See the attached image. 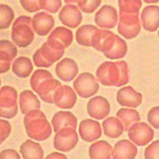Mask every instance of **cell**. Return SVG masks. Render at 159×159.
I'll return each instance as SVG.
<instances>
[{
  "instance_id": "cell-30",
  "label": "cell",
  "mask_w": 159,
  "mask_h": 159,
  "mask_svg": "<svg viewBox=\"0 0 159 159\" xmlns=\"http://www.w3.org/2000/svg\"><path fill=\"white\" fill-rule=\"evenodd\" d=\"M116 117L123 124L124 131H127L130 126L140 120L139 112L134 109L121 108L116 112Z\"/></svg>"
},
{
  "instance_id": "cell-24",
  "label": "cell",
  "mask_w": 159,
  "mask_h": 159,
  "mask_svg": "<svg viewBox=\"0 0 159 159\" xmlns=\"http://www.w3.org/2000/svg\"><path fill=\"white\" fill-rule=\"evenodd\" d=\"M51 122L53 131L56 133L59 130L66 127L76 129L78 120L70 111H60L53 116Z\"/></svg>"
},
{
  "instance_id": "cell-29",
  "label": "cell",
  "mask_w": 159,
  "mask_h": 159,
  "mask_svg": "<svg viewBox=\"0 0 159 159\" xmlns=\"http://www.w3.org/2000/svg\"><path fill=\"white\" fill-rule=\"evenodd\" d=\"M32 60L26 57H19L12 63V71L17 76L21 78H27L33 70Z\"/></svg>"
},
{
  "instance_id": "cell-27",
  "label": "cell",
  "mask_w": 159,
  "mask_h": 159,
  "mask_svg": "<svg viewBox=\"0 0 159 159\" xmlns=\"http://www.w3.org/2000/svg\"><path fill=\"white\" fill-rule=\"evenodd\" d=\"M19 152L23 159H43L44 155L40 144L30 139L25 140L21 144Z\"/></svg>"
},
{
  "instance_id": "cell-25",
  "label": "cell",
  "mask_w": 159,
  "mask_h": 159,
  "mask_svg": "<svg viewBox=\"0 0 159 159\" xmlns=\"http://www.w3.org/2000/svg\"><path fill=\"white\" fill-rule=\"evenodd\" d=\"M41 103L37 96L31 90L26 89L20 93L19 107L23 114H26L32 110L39 109Z\"/></svg>"
},
{
  "instance_id": "cell-40",
  "label": "cell",
  "mask_w": 159,
  "mask_h": 159,
  "mask_svg": "<svg viewBox=\"0 0 159 159\" xmlns=\"http://www.w3.org/2000/svg\"><path fill=\"white\" fill-rule=\"evenodd\" d=\"M0 159H21V158L16 150L7 148L0 152Z\"/></svg>"
},
{
  "instance_id": "cell-37",
  "label": "cell",
  "mask_w": 159,
  "mask_h": 159,
  "mask_svg": "<svg viewBox=\"0 0 159 159\" xmlns=\"http://www.w3.org/2000/svg\"><path fill=\"white\" fill-rule=\"evenodd\" d=\"M23 9L29 12H35L41 9V0H19Z\"/></svg>"
},
{
  "instance_id": "cell-23",
  "label": "cell",
  "mask_w": 159,
  "mask_h": 159,
  "mask_svg": "<svg viewBox=\"0 0 159 159\" xmlns=\"http://www.w3.org/2000/svg\"><path fill=\"white\" fill-rule=\"evenodd\" d=\"M137 148L127 139H122L116 142L112 150V159H135L137 155Z\"/></svg>"
},
{
  "instance_id": "cell-35",
  "label": "cell",
  "mask_w": 159,
  "mask_h": 159,
  "mask_svg": "<svg viewBox=\"0 0 159 159\" xmlns=\"http://www.w3.org/2000/svg\"><path fill=\"white\" fill-rule=\"evenodd\" d=\"M145 159H159V140L149 144L144 151Z\"/></svg>"
},
{
  "instance_id": "cell-10",
  "label": "cell",
  "mask_w": 159,
  "mask_h": 159,
  "mask_svg": "<svg viewBox=\"0 0 159 159\" xmlns=\"http://www.w3.org/2000/svg\"><path fill=\"white\" fill-rule=\"evenodd\" d=\"M128 137L134 144L145 146L148 144L154 137V131L146 122H136L127 130Z\"/></svg>"
},
{
  "instance_id": "cell-26",
  "label": "cell",
  "mask_w": 159,
  "mask_h": 159,
  "mask_svg": "<svg viewBox=\"0 0 159 159\" xmlns=\"http://www.w3.org/2000/svg\"><path fill=\"white\" fill-rule=\"evenodd\" d=\"M112 147L107 141L101 140L92 143L89 148L90 159H111Z\"/></svg>"
},
{
  "instance_id": "cell-32",
  "label": "cell",
  "mask_w": 159,
  "mask_h": 159,
  "mask_svg": "<svg viewBox=\"0 0 159 159\" xmlns=\"http://www.w3.org/2000/svg\"><path fill=\"white\" fill-rule=\"evenodd\" d=\"M15 17L12 8L7 4H0V30L8 29Z\"/></svg>"
},
{
  "instance_id": "cell-14",
  "label": "cell",
  "mask_w": 159,
  "mask_h": 159,
  "mask_svg": "<svg viewBox=\"0 0 159 159\" xmlns=\"http://www.w3.org/2000/svg\"><path fill=\"white\" fill-rule=\"evenodd\" d=\"M77 101L74 90L69 86L61 85L55 91L53 96V104L62 109L73 108Z\"/></svg>"
},
{
  "instance_id": "cell-39",
  "label": "cell",
  "mask_w": 159,
  "mask_h": 159,
  "mask_svg": "<svg viewBox=\"0 0 159 159\" xmlns=\"http://www.w3.org/2000/svg\"><path fill=\"white\" fill-rule=\"evenodd\" d=\"M11 125L9 121L0 119V145L9 136Z\"/></svg>"
},
{
  "instance_id": "cell-19",
  "label": "cell",
  "mask_w": 159,
  "mask_h": 159,
  "mask_svg": "<svg viewBox=\"0 0 159 159\" xmlns=\"http://www.w3.org/2000/svg\"><path fill=\"white\" fill-rule=\"evenodd\" d=\"M17 55V49L11 41L0 40V74L7 72L12 60Z\"/></svg>"
},
{
  "instance_id": "cell-7",
  "label": "cell",
  "mask_w": 159,
  "mask_h": 159,
  "mask_svg": "<svg viewBox=\"0 0 159 159\" xmlns=\"http://www.w3.org/2000/svg\"><path fill=\"white\" fill-rule=\"evenodd\" d=\"M64 53L65 50L57 48L45 42L40 48L35 51L32 60L36 66L48 68L59 60Z\"/></svg>"
},
{
  "instance_id": "cell-6",
  "label": "cell",
  "mask_w": 159,
  "mask_h": 159,
  "mask_svg": "<svg viewBox=\"0 0 159 159\" xmlns=\"http://www.w3.org/2000/svg\"><path fill=\"white\" fill-rule=\"evenodd\" d=\"M18 112L17 91L12 86L5 85L0 88V117L11 119Z\"/></svg>"
},
{
  "instance_id": "cell-5",
  "label": "cell",
  "mask_w": 159,
  "mask_h": 159,
  "mask_svg": "<svg viewBox=\"0 0 159 159\" xmlns=\"http://www.w3.org/2000/svg\"><path fill=\"white\" fill-rule=\"evenodd\" d=\"M11 39L19 47H27L32 43L34 39V33L30 17L20 16L14 21Z\"/></svg>"
},
{
  "instance_id": "cell-43",
  "label": "cell",
  "mask_w": 159,
  "mask_h": 159,
  "mask_svg": "<svg viewBox=\"0 0 159 159\" xmlns=\"http://www.w3.org/2000/svg\"><path fill=\"white\" fill-rule=\"evenodd\" d=\"M1 78H0V86H1Z\"/></svg>"
},
{
  "instance_id": "cell-17",
  "label": "cell",
  "mask_w": 159,
  "mask_h": 159,
  "mask_svg": "<svg viewBox=\"0 0 159 159\" xmlns=\"http://www.w3.org/2000/svg\"><path fill=\"white\" fill-rule=\"evenodd\" d=\"M73 40V34L70 29L65 27H56L50 33L47 42L56 48L65 50L70 46Z\"/></svg>"
},
{
  "instance_id": "cell-22",
  "label": "cell",
  "mask_w": 159,
  "mask_h": 159,
  "mask_svg": "<svg viewBox=\"0 0 159 159\" xmlns=\"http://www.w3.org/2000/svg\"><path fill=\"white\" fill-rule=\"evenodd\" d=\"M140 19L143 29L149 32L156 31L159 27V6L148 5L141 13Z\"/></svg>"
},
{
  "instance_id": "cell-15",
  "label": "cell",
  "mask_w": 159,
  "mask_h": 159,
  "mask_svg": "<svg viewBox=\"0 0 159 159\" xmlns=\"http://www.w3.org/2000/svg\"><path fill=\"white\" fill-rule=\"evenodd\" d=\"M78 132L81 138L86 142H92L99 139L102 135L101 124L97 120L86 119L80 122Z\"/></svg>"
},
{
  "instance_id": "cell-20",
  "label": "cell",
  "mask_w": 159,
  "mask_h": 159,
  "mask_svg": "<svg viewBox=\"0 0 159 159\" xmlns=\"http://www.w3.org/2000/svg\"><path fill=\"white\" fill-rule=\"evenodd\" d=\"M55 73L58 78L62 81H71L78 73V65L73 59L65 58L57 63Z\"/></svg>"
},
{
  "instance_id": "cell-12",
  "label": "cell",
  "mask_w": 159,
  "mask_h": 159,
  "mask_svg": "<svg viewBox=\"0 0 159 159\" xmlns=\"http://www.w3.org/2000/svg\"><path fill=\"white\" fill-rule=\"evenodd\" d=\"M89 116L98 120L106 117L111 112V105L108 100L101 96H96L90 99L86 106Z\"/></svg>"
},
{
  "instance_id": "cell-42",
  "label": "cell",
  "mask_w": 159,
  "mask_h": 159,
  "mask_svg": "<svg viewBox=\"0 0 159 159\" xmlns=\"http://www.w3.org/2000/svg\"><path fill=\"white\" fill-rule=\"evenodd\" d=\"M146 3H149V4H152V3H157L159 1V0H143Z\"/></svg>"
},
{
  "instance_id": "cell-31",
  "label": "cell",
  "mask_w": 159,
  "mask_h": 159,
  "mask_svg": "<svg viewBox=\"0 0 159 159\" xmlns=\"http://www.w3.org/2000/svg\"><path fill=\"white\" fill-rule=\"evenodd\" d=\"M98 28L91 24H85L79 27L75 34L76 40L80 45L91 47V40L93 34Z\"/></svg>"
},
{
  "instance_id": "cell-18",
  "label": "cell",
  "mask_w": 159,
  "mask_h": 159,
  "mask_svg": "<svg viewBox=\"0 0 159 159\" xmlns=\"http://www.w3.org/2000/svg\"><path fill=\"white\" fill-rule=\"evenodd\" d=\"M62 24L72 29L77 27L81 22L83 16L79 7L75 4H66L58 14Z\"/></svg>"
},
{
  "instance_id": "cell-28",
  "label": "cell",
  "mask_w": 159,
  "mask_h": 159,
  "mask_svg": "<svg viewBox=\"0 0 159 159\" xmlns=\"http://www.w3.org/2000/svg\"><path fill=\"white\" fill-rule=\"evenodd\" d=\"M102 127L105 135L111 139L119 137L124 131L123 124L117 117L111 116L104 119Z\"/></svg>"
},
{
  "instance_id": "cell-1",
  "label": "cell",
  "mask_w": 159,
  "mask_h": 159,
  "mask_svg": "<svg viewBox=\"0 0 159 159\" xmlns=\"http://www.w3.org/2000/svg\"><path fill=\"white\" fill-rule=\"evenodd\" d=\"M91 47L110 60L122 58L127 52L125 41L107 29H98L93 35Z\"/></svg>"
},
{
  "instance_id": "cell-34",
  "label": "cell",
  "mask_w": 159,
  "mask_h": 159,
  "mask_svg": "<svg viewBox=\"0 0 159 159\" xmlns=\"http://www.w3.org/2000/svg\"><path fill=\"white\" fill-rule=\"evenodd\" d=\"M76 4L81 11L90 14L99 7L101 4V0H76Z\"/></svg>"
},
{
  "instance_id": "cell-21",
  "label": "cell",
  "mask_w": 159,
  "mask_h": 159,
  "mask_svg": "<svg viewBox=\"0 0 159 159\" xmlns=\"http://www.w3.org/2000/svg\"><path fill=\"white\" fill-rule=\"evenodd\" d=\"M32 28L39 35H47L55 25L53 16L45 12H40L34 15L32 19Z\"/></svg>"
},
{
  "instance_id": "cell-9",
  "label": "cell",
  "mask_w": 159,
  "mask_h": 159,
  "mask_svg": "<svg viewBox=\"0 0 159 159\" xmlns=\"http://www.w3.org/2000/svg\"><path fill=\"white\" fill-rule=\"evenodd\" d=\"M73 86L77 94L84 99L95 95L99 89V84L97 80L92 73L89 72H83L80 74L74 80Z\"/></svg>"
},
{
  "instance_id": "cell-8",
  "label": "cell",
  "mask_w": 159,
  "mask_h": 159,
  "mask_svg": "<svg viewBox=\"0 0 159 159\" xmlns=\"http://www.w3.org/2000/svg\"><path fill=\"white\" fill-rule=\"evenodd\" d=\"M117 31L126 39L137 37L140 32L139 12H119Z\"/></svg>"
},
{
  "instance_id": "cell-3",
  "label": "cell",
  "mask_w": 159,
  "mask_h": 159,
  "mask_svg": "<svg viewBox=\"0 0 159 159\" xmlns=\"http://www.w3.org/2000/svg\"><path fill=\"white\" fill-rule=\"evenodd\" d=\"M30 87L45 102L53 104V96L57 89L61 85L47 70H35L30 80Z\"/></svg>"
},
{
  "instance_id": "cell-13",
  "label": "cell",
  "mask_w": 159,
  "mask_h": 159,
  "mask_svg": "<svg viewBox=\"0 0 159 159\" xmlns=\"http://www.w3.org/2000/svg\"><path fill=\"white\" fill-rule=\"evenodd\" d=\"M118 20L117 10L111 5H103L95 14L94 22L99 27L111 29L114 28Z\"/></svg>"
},
{
  "instance_id": "cell-33",
  "label": "cell",
  "mask_w": 159,
  "mask_h": 159,
  "mask_svg": "<svg viewBox=\"0 0 159 159\" xmlns=\"http://www.w3.org/2000/svg\"><path fill=\"white\" fill-rule=\"evenodd\" d=\"M119 12H139L142 7L141 0H118Z\"/></svg>"
},
{
  "instance_id": "cell-4",
  "label": "cell",
  "mask_w": 159,
  "mask_h": 159,
  "mask_svg": "<svg viewBox=\"0 0 159 159\" xmlns=\"http://www.w3.org/2000/svg\"><path fill=\"white\" fill-rule=\"evenodd\" d=\"M24 124L27 135L34 140L43 141L52 134V126L44 112L39 109L32 110L25 114Z\"/></svg>"
},
{
  "instance_id": "cell-44",
  "label": "cell",
  "mask_w": 159,
  "mask_h": 159,
  "mask_svg": "<svg viewBox=\"0 0 159 159\" xmlns=\"http://www.w3.org/2000/svg\"><path fill=\"white\" fill-rule=\"evenodd\" d=\"M158 37H159V30H158Z\"/></svg>"
},
{
  "instance_id": "cell-11",
  "label": "cell",
  "mask_w": 159,
  "mask_h": 159,
  "mask_svg": "<svg viewBox=\"0 0 159 159\" xmlns=\"http://www.w3.org/2000/svg\"><path fill=\"white\" fill-rule=\"evenodd\" d=\"M78 142V135L76 129L71 127L59 130L54 136L53 147L57 150L68 152L73 149Z\"/></svg>"
},
{
  "instance_id": "cell-38",
  "label": "cell",
  "mask_w": 159,
  "mask_h": 159,
  "mask_svg": "<svg viewBox=\"0 0 159 159\" xmlns=\"http://www.w3.org/2000/svg\"><path fill=\"white\" fill-rule=\"evenodd\" d=\"M147 120L153 127L159 129V106H155L148 111Z\"/></svg>"
},
{
  "instance_id": "cell-41",
  "label": "cell",
  "mask_w": 159,
  "mask_h": 159,
  "mask_svg": "<svg viewBox=\"0 0 159 159\" xmlns=\"http://www.w3.org/2000/svg\"><path fill=\"white\" fill-rule=\"evenodd\" d=\"M45 159H68L66 156L62 153L59 152H52L50 154H48Z\"/></svg>"
},
{
  "instance_id": "cell-2",
  "label": "cell",
  "mask_w": 159,
  "mask_h": 159,
  "mask_svg": "<svg viewBox=\"0 0 159 159\" xmlns=\"http://www.w3.org/2000/svg\"><path fill=\"white\" fill-rule=\"evenodd\" d=\"M96 75L97 81L104 86L120 87L129 81V67L124 60L103 62L97 69Z\"/></svg>"
},
{
  "instance_id": "cell-36",
  "label": "cell",
  "mask_w": 159,
  "mask_h": 159,
  "mask_svg": "<svg viewBox=\"0 0 159 159\" xmlns=\"http://www.w3.org/2000/svg\"><path fill=\"white\" fill-rule=\"evenodd\" d=\"M61 0H41V9L50 13H56L61 6Z\"/></svg>"
},
{
  "instance_id": "cell-16",
  "label": "cell",
  "mask_w": 159,
  "mask_h": 159,
  "mask_svg": "<svg viewBox=\"0 0 159 159\" xmlns=\"http://www.w3.org/2000/svg\"><path fill=\"white\" fill-rule=\"evenodd\" d=\"M142 94L131 86H124L117 91L116 99L119 105L132 108L139 107L142 102Z\"/></svg>"
}]
</instances>
